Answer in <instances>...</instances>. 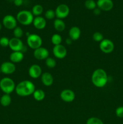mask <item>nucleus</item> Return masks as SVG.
<instances>
[{
    "instance_id": "f257e3e1",
    "label": "nucleus",
    "mask_w": 123,
    "mask_h": 124,
    "mask_svg": "<svg viewBox=\"0 0 123 124\" xmlns=\"http://www.w3.org/2000/svg\"><path fill=\"white\" fill-rule=\"evenodd\" d=\"M35 90V85L33 82L28 80H24L20 81L16 85L15 92L19 96L27 97L33 94Z\"/></svg>"
},
{
    "instance_id": "f03ea898",
    "label": "nucleus",
    "mask_w": 123,
    "mask_h": 124,
    "mask_svg": "<svg viewBox=\"0 0 123 124\" xmlns=\"http://www.w3.org/2000/svg\"><path fill=\"white\" fill-rule=\"evenodd\" d=\"M91 80L94 86L97 88H102L107 84L108 76L104 70L102 69H98L94 70L93 72Z\"/></svg>"
},
{
    "instance_id": "7ed1b4c3",
    "label": "nucleus",
    "mask_w": 123,
    "mask_h": 124,
    "mask_svg": "<svg viewBox=\"0 0 123 124\" xmlns=\"http://www.w3.org/2000/svg\"><path fill=\"white\" fill-rule=\"evenodd\" d=\"M16 18L19 24L27 26L33 24L34 18L31 11L24 10L18 12Z\"/></svg>"
},
{
    "instance_id": "20e7f679",
    "label": "nucleus",
    "mask_w": 123,
    "mask_h": 124,
    "mask_svg": "<svg viewBox=\"0 0 123 124\" xmlns=\"http://www.w3.org/2000/svg\"><path fill=\"white\" fill-rule=\"evenodd\" d=\"M16 85L14 81L10 78L6 77L0 81V88L4 94H10L15 90Z\"/></svg>"
},
{
    "instance_id": "39448f33",
    "label": "nucleus",
    "mask_w": 123,
    "mask_h": 124,
    "mask_svg": "<svg viewBox=\"0 0 123 124\" xmlns=\"http://www.w3.org/2000/svg\"><path fill=\"white\" fill-rule=\"evenodd\" d=\"M42 39L39 35L36 34H30L27 38V43L28 46L34 50L42 47Z\"/></svg>"
},
{
    "instance_id": "423d86ee",
    "label": "nucleus",
    "mask_w": 123,
    "mask_h": 124,
    "mask_svg": "<svg viewBox=\"0 0 123 124\" xmlns=\"http://www.w3.org/2000/svg\"><path fill=\"white\" fill-rule=\"evenodd\" d=\"M8 47L13 52H22L24 53L25 48L24 43L20 39L12 38L10 39Z\"/></svg>"
},
{
    "instance_id": "0eeeda50",
    "label": "nucleus",
    "mask_w": 123,
    "mask_h": 124,
    "mask_svg": "<svg viewBox=\"0 0 123 124\" xmlns=\"http://www.w3.org/2000/svg\"><path fill=\"white\" fill-rule=\"evenodd\" d=\"M69 12L70 10L68 6L65 4H59L55 10V17H57L58 19H65L69 15Z\"/></svg>"
},
{
    "instance_id": "6e6552de",
    "label": "nucleus",
    "mask_w": 123,
    "mask_h": 124,
    "mask_svg": "<svg viewBox=\"0 0 123 124\" xmlns=\"http://www.w3.org/2000/svg\"><path fill=\"white\" fill-rule=\"evenodd\" d=\"M17 19L12 15H7L2 19V24L8 30H14L17 27Z\"/></svg>"
},
{
    "instance_id": "1a4fd4ad",
    "label": "nucleus",
    "mask_w": 123,
    "mask_h": 124,
    "mask_svg": "<svg viewBox=\"0 0 123 124\" xmlns=\"http://www.w3.org/2000/svg\"><path fill=\"white\" fill-rule=\"evenodd\" d=\"M99 47L100 50L104 53L109 54L114 50L115 45L111 40L109 39H104L101 42H100Z\"/></svg>"
},
{
    "instance_id": "9d476101",
    "label": "nucleus",
    "mask_w": 123,
    "mask_h": 124,
    "mask_svg": "<svg viewBox=\"0 0 123 124\" xmlns=\"http://www.w3.org/2000/svg\"><path fill=\"white\" fill-rule=\"evenodd\" d=\"M53 53L54 56L59 59H64L67 55V50L62 44L54 46L53 48Z\"/></svg>"
},
{
    "instance_id": "9b49d317",
    "label": "nucleus",
    "mask_w": 123,
    "mask_h": 124,
    "mask_svg": "<svg viewBox=\"0 0 123 124\" xmlns=\"http://www.w3.org/2000/svg\"><path fill=\"white\" fill-rule=\"evenodd\" d=\"M60 97L62 100L65 102H72L75 98V94L70 89H65L60 92Z\"/></svg>"
},
{
    "instance_id": "f8f14e48",
    "label": "nucleus",
    "mask_w": 123,
    "mask_h": 124,
    "mask_svg": "<svg viewBox=\"0 0 123 124\" xmlns=\"http://www.w3.org/2000/svg\"><path fill=\"white\" fill-rule=\"evenodd\" d=\"M1 73L5 75L13 74L16 70V66L14 63L11 61L4 62L0 66Z\"/></svg>"
},
{
    "instance_id": "ddd939ff",
    "label": "nucleus",
    "mask_w": 123,
    "mask_h": 124,
    "mask_svg": "<svg viewBox=\"0 0 123 124\" xmlns=\"http://www.w3.org/2000/svg\"><path fill=\"white\" fill-rule=\"evenodd\" d=\"M49 51L46 48L41 47L34 50L33 52V56L37 60H45L49 57Z\"/></svg>"
},
{
    "instance_id": "4468645a",
    "label": "nucleus",
    "mask_w": 123,
    "mask_h": 124,
    "mask_svg": "<svg viewBox=\"0 0 123 124\" xmlns=\"http://www.w3.org/2000/svg\"><path fill=\"white\" fill-rule=\"evenodd\" d=\"M96 6L101 11L109 12L113 7V2L112 0H97Z\"/></svg>"
},
{
    "instance_id": "2eb2a0df",
    "label": "nucleus",
    "mask_w": 123,
    "mask_h": 124,
    "mask_svg": "<svg viewBox=\"0 0 123 124\" xmlns=\"http://www.w3.org/2000/svg\"><path fill=\"white\" fill-rule=\"evenodd\" d=\"M42 74V70L41 66L37 64H33L28 69V75L31 78L37 79L41 77Z\"/></svg>"
},
{
    "instance_id": "dca6fc26",
    "label": "nucleus",
    "mask_w": 123,
    "mask_h": 124,
    "mask_svg": "<svg viewBox=\"0 0 123 124\" xmlns=\"http://www.w3.org/2000/svg\"><path fill=\"white\" fill-rule=\"evenodd\" d=\"M33 24L34 27L37 30H43L47 25V21H46V19L41 16H36L34 18Z\"/></svg>"
},
{
    "instance_id": "f3484780",
    "label": "nucleus",
    "mask_w": 123,
    "mask_h": 124,
    "mask_svg": "<svg viewBox=\"0 0 123 124\" xmlns=\"http://www.w3.org/2000/svg\"><path fill=\"white\" fill-rule=\"evenodd\" d=\"M42 83L47 87L52 85L54 82V78L53 75L48 72H44L41 76Z\"/></svg>"
},
{
    "instance_id": "a211bd4d",
    "label": "nucleus",
    "mask_w": 123,
    "mask_h": 124,
    "mask_svg": "<svg viewBox=\"0 0 123 124\" xmlns=\"http://www.w3.org/2000/svg\"><path fill=\"white\" fill-rule=\"evenodd\" d=\"M81 30L78 27L73 26L69 30V38L72 41H77L80 38Z\"/></svg>"
},
{
    "instance_id": "6ab92c4d",
    "label": "nucleus",
    "mask_w": 123,
    "mask_h": 124,
    "mask_svg": "<svg viewBox=\"0 0 123 124\" xmlns=\"http://www.w3.org/2000/svg\"><path fill=\"white\" fill-rule=\"evenodd\" d=\"M24 58V54L22 52H13L10 55V60L14 64L20 62Z\"/></svg>"
},
{
    "instance_id": "aec40b11",
    "label": "nucleus",
    "mask_w": 123,
    "mask_h": 124,
    "mask_svg": "<svg viewBox=\"0 0 123 124\" xmlns=\"http://www.w3.org/2000/svg\"><path fill=\"white\" fill-rule=\"evenodd\" d=\"M54 28L56 31L62 32L66 29V24L62 19L57 18L54 21Z\"/></svg>"
},
{
    "instance_id": "412c9836",
    "label": "nucleus",
    "mask_w": 123,
    "mask_h": 124,
    "mask_svg": "<svg viewBox=\"0 0 123 124\" xmlns=\"http://www.w3.org/2000/svg\"><path fill=\"white\" fill-rule=\"evenodd\" d=\"M12 102V98L8 94H4L0 99V104L4 107H8Z\"/></svg>"
},
{
    "instance_id": "4be33fe9",
    "label": "nucleus",
    "mask_w": 123,
    "mask_h": 124,
    "mask_svg": "<svg viewBox=\"0 0 123 124\" xmlns=\"http://www.w3.org/2000/svg\"><path fill=\"white\" fill-rule=\"evenodd\" d=\"M33 96L34 99L37 101H42L45 97V93L44 91L41 89L35 90L33 94Z\"/></svg>"
},
{
    "instance_id": "5701e85b",
    "label": "nucleus",
    "mask_w": 123,
    "mask_h": 124,
    "mask_svg": "<svg viewBox=\"0 0 123 124\" xmlns=\"http://www.w3.org/2000/svg\"><path fill=\"white\" fill-rule=\"evenodd\" d=\"M31 12L33 13V15L35 16H39L43 13V8L42 5L36 4L33 7Z\"/></svg>"
},
{
    "instance_id": "b1692460",
    "label": "nucleus",
    "mask_w": 123,
    "mask_h": 124,
    "mask_svg": "<svg viewBox=\"0 0 123 124\" xmlns=\"http://www.w3.org/2000/svg\"><path fill=\"white\" fill-rule=\"evenodd\" d=\"M51 41L52 44H53V45H54V46H57V45L62 44V37L61 35H60L59 34H54V35L51 36Z\"/></svg>"
},
{
    "instance_id": "393cba45",
    "label": "nucleus",
    "mask_w": 123,
    "mask_h": 124,
    "mask_svg": "<svg viewBox=\"0 0 123 124\" xmlns=\"http://www.w3.org/2000/svg\"><path fill=\"white\" fill-rule=\"evenodd\" d=\"M45 65L49 69H54L57 65L56 61L51 57H48L45 59Z\"/></svg>"
},
{
    "instance_id": "a878e982",
    "label": "nucleus",
    "mask_w": 123,
    "mask_h": 124,
    "mask_svg": "<svg viewBox=\"0 0 123 124\" xmlns=\"http://www.w3.org/2000/svg\"><path fill=\"white\" fill-rule=\"evenodd\" d=\"M84 6L87 9L92 10L97 7L96 2H95L94 0H86L84 2Z\"/></svg>"
},
{
    "instance_id": "bb28decb",
    "label": "nucleus",
    "mask_w": 123,
    "mask_h": 124,
    "mask_svg": "<svg viewBox=\"0 0 123 124\" xmlns=\"http://www.w3.org/2000/svg\"><path fill=\"white\" fill-rule=\"evenodd\" d=\"M13 35L14 38L20 39L24 35V31L20 27L17 26L15 29L13 30Z\"/></svg>"
},
{
    "instance_id": "cd10ccee",
    "label": "nucleus",
    "mask_w": 123,
    "mask_h": 124,
    "mask_svg": "<svg viewBox=\"0 0 123 124\" xmlns=\"http://www.w3.org/2000/svg\"><path fill=\"white\" fill-rule=\"evenodd\" d=\"M86 124H104V123L102 120L98 117H91L87 120Z\"/></svg>"
},
{
    "instance_id": "c85d7f7f",
    "label": "nucleus",
    "mask_w": 123,
    "mask_h": 124,
    "mask_svg": "<svg viewBox=\"0 0 123 124\" xmlns=\"http://www.w3.org/2000/svg\"><path fill=\"white\" fill-rule=\"evenodd\" d=\"M45 17L48 20H51L54 19L55 17V10H53L52 9H49L47 10L45 13Z\"/></svg>"
},
{
    "instance_id": "c756f323",
    "label": "nucleus",
    "mask_w": 123,
    "mask_h": 124,
    "mask_svg": "<svg viewBox=\"0 0 123 124\" xmlns=\"http://www.w3.org/2000/svg\"><path fill=\"white\" fill-rule=\"evenodd\" d=\"M92 39L94 41H96V42H101L102 40L104 39V36L101 33L99 32V31H96V32L94 33L92 35Z\"/></svg>"
},
{
    "instance_id": "7c9ffc66",
    "label": "nucleus",
    "mask_w": 123,
    "mask_h": 124,
    "mask_svg": "<svg viewBox=\"0 0 123 124\" xmlns=\"http://www.w3.org/2000/svg\"><path fill=\"white\" fill-rule=\"evenodd\" d=\"M10 39L7 37L2 36L0 38V46L2 47H7L9 45Z\"/></svg>"
},
{
    "instance_id": "2f4dec72",
    "label": "nucleus",
    "mask_w": 123,
    "mask_h": 124,
    "mask_svg": "<svg viewBox=\"0 0 123 124\" xmlns=\"http://www.w3.org/2000/svg\"><path fill=\"white\" fill-rule=\"evenodd\" d=\"M115 114L117 117L123 118V106L118 107L115 110Z\"/></svg>"
},
{
    "instance_id": "473e14b6",
    "label": "nucleus",
    "mask_w": 123,
    "mask_h": 124,
    "mask_svg": "<svg viewBox=\"0 0 123 124\" xmlns=\"http://www.w3.org/2000/svg\"><path fill=\"white\" fill-rule=\"evenodd\" d=\"M23 2H24V0H14L13 3L17 7H19L22 5Z\"/></svg>"
},
{
    "instance_id": "72a5a7b5",
    "label": "nucleus",
    "mask_w": 123,
    "mask_h": 124,
    "mask_svg": "<svg viewBox=\"0 0 123 124\" xmlns=\"http://www.w3.org/2000/svg\"><path fill=\"white\" fill-rule=\"evenodd\" d=\"M93 12H94V14L95 15H99L101 14V10L99 8H98L97 7L95 8L94 10H93Z\"/></svg>"
},
{
    "instance_id": "f704fd0d",
    "label": "nucleus",
    "mask_w": 123,
    "mask_h": 124,
    "mask_svg": "<svg viewBox=\"0 0 123 124\" xmlns=\"http://www.w3.org/2000/svg\"><path fill=\"white\" fill-rule=\"evenodd\" d=\"M65 42H66V44L71 45V44H72V40L71 39V38H68L66 39V41H65Z\"/></svg>"
},
{
    "instance_id": "c9c22d12",
    "label": "nucleus",
    "mask_w": 123,
    "mask_h": 124,
    "mask_svg": "<svg viewBox=\"0 0 123 124\" xmlns=\"http://www.w3.org/2000/svg\"><path fill=\"white\" fill-rule=\"evenodd\" d=\"M6 1H7L8 2H13L14 0H6Z\"/></svg>"
},
{
    "instance_id": "e433bc0d",
    "label": "nucleus",
    "mask_w": 123,
    "mask_h": 124,
    "mask_svg": "<svg viewBox=\"0 0 123 124\" xmlns=\"http://www.w3.org/2000/svg\"><path fill=\"white\" fill-rule=\"evenodd\" d=\"M2 29V24H1V23H0V30Z\"/></svg>"
},
{
    "instance_id": "4c0bfd02",
    "label": "nucleus",
    "mask_w": 123,
    "mask_h": 124,
    "mask_svg": "<svg viewBox=\"0 0 123 124\" xmlns=\"http://www.w3.org/2000/svg\"><path fill=\"white\" fill-rule=\"evenodd\" d=\"M1 73V69H0V73Z\"/></svg>"
}]
</instances>
